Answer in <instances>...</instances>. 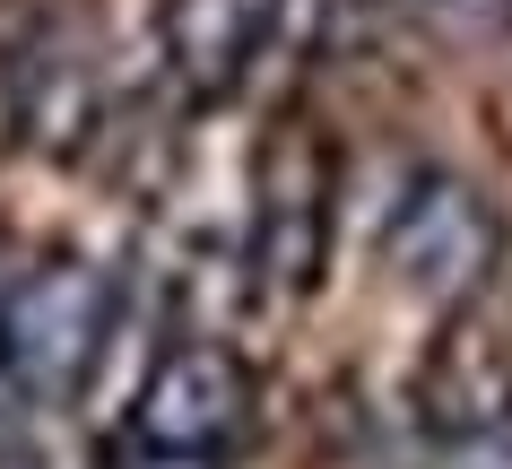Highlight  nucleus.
Instances as JSON below:
<instances>
[{
    "mask_svg": "<svg viewBox=\"0 0 512 469\" xmlns=\"http://www.w3.org/2000/svg\"><path fill=\"white\" fill-rule=\"evenodd\" d=\"M0 469H44V461H27V452H9V443H0Z\"/></svg>",
    "mask_w": 512,
    "mask_h": 469,
    "instance_id": "obj_9",
    "label": "nucleus"
},
{
    "mask_svg": "<svg viewBox=\"0 0 512 469\" xmlns=\"http://www.w3.org/2000/svg\"><path fill=\"white\" fill-rule=\"evenodd\" d=\"M339 157L313 113H278L252 148V278L270 296H313L330 261Z\"/></svg>",
    "mask_w": 512,
    "mask_h": 469,
    "instance_id": "obj_1",
    "label": "nucleus"
},
{
    "mask_svg": "<svg viewBox=\"0 0 512 469\" xmlns=\"http://www.w3.org/2000/svg\"><path fill=\"white\" fill-rule=\"evenodd\" d=\"M131 469H209V452H157V443H139Z\"/></svg>",
    "mask_w": 512,
    "mask_h": 469,
    "instance_id": "obj_8",
    "label": "nucleus"
},
{
    "mask_svg": "<svg viewBox=\"0 0 512 469\" xmlns=\"http://www.w3.org/2000/svg\"><path fill=\"white\" fill-rule=\"evenodd\" d=\"M278 27V0H165V70L200 96V105H217V96H235L243 70L261 61V44H270Z\"/></svg>",
    "mask_w": 512,
    "mask_h": 469,
    "instance_id": "obj_6",
    "label": "nucleus"
},
{
    "mask_svg": "<svg viewBox=\"0 0 512 469\" xmlns=\"http://www.w3.org/2000/svg\"><path fill=\"white\" fill-rule=\"evenodd\" d=\"M434 469H512V426H486V435H443Z\"/></svg>",
    "mask_w": 512,
    "mask_h": 469,
    "instance_id": "obj_7",
    "label": "nucleus"
},
{
    "mask_svg": "<svg viewBox=\"0 0 512 469\" xmlns=\"http://www.w3.org/2000/svg\"><path fill=\"white\" fill-rule=\"evenodd\" d=\"M113 331V287L96 261H35L0 287V374L27 400H70Z\"/></svg>",
    "mask_w": 512,
    "mask_h": 469,
    "instance_id": "obj_2",
    "label": "nucleus"
},
{
    "mask_svg": "<svg viewBox=\"0 0 512 469\" xmlns=\"http://www.w3.org/2000/svg\"><path fill=\"white\" fill-rule=\"evenodd\" d=\"M495 244H504L495 209L460 174H417L408 200L391 209V226H382V270L417 304H460L495 278Z\"/></svg>",
    "mask_w": 512,
    "mask_h": 469,
    "instance_id": "obj_3",
    "label": "nucleus"
},
{
    "mask_svg": "<svg viewBox=\"0 0 512 469\" xmlns=\"http://www.w3.org/2000/svg\"><path fill=\"white\" fill-rule=\"evenodd\" d=\"M131 435L157 443V452H226V443L252 435V365L217 339H183L148 365L131 409Z\"/></svg>",
    "mask_w": 512,
    "mask_h": 469,
    "instance_id": "obj_5",
    "label": "nucleus"
},
{
    "mask_svg": "<svg viewBox=\"0 0 512 469\" xmlns=\"http://www.w3.org/2000/svg\"><path fill=\"white\" fill-rule=\"evenodd\" d=\"M417 409L434 435H486L512 426V296L486 278L478 296L443 304V331L417 374Z\"/></svg>",
    "mask_w": 512,
    "mask_h": 469,
    "instance_id": "obj_4",
    "label": "nucleus"
}]
</instances>
